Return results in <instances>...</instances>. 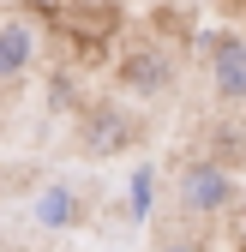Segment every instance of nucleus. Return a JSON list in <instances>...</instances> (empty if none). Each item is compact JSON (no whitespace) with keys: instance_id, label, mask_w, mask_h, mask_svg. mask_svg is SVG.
Instances as JSON below:
<instances>
[{"instance_id":"423d86ee","label":"nucleus","mask_w":246,"mask_h":252,"mask_svg":"<svg viewBox=\"0 0 246 252\" xmlns=\"http://www.w3.org/2000/svg\"><path fill=\"white\" fill-rule=\"evenodd\" d=\"M156 252H198V246H186V240H168V246H156Z\"/></svg>"},{"instance_id":"7ed1b4c3","label":"nucleus","mask_w":246,"mask_h":252,"mask_svg":"<svg viewBox=\"0 0 246 252\" xmlns=\"http://www.w3.org/2000/svg\"><path fill=\"white\" fill-rule=\"evenodd\" d=\"M168 78H174V66H168L162 48H132L126 60H120V84H126L132 96H162Z\"/></svg>"},{"instance_id":"f257e3e1","label":"nucleus","mask_w":246,"mask_h":252,"mask_svg":"<svg viewBox=\"0 0 246 252\" xmlns=\"http://www.w3.org/2000/svg\"><path fill=\"white\" fill-rule=\"evenodd\" d=\"M228 204H234V174L222 162H186V168H180V210L222 216Z\"/></svg>"},{"instance_id":"f03ea898","label":"nucleus","mask_w":246,"mask_h":252,"mask_svg":"<svg viewBox=\"0 0 246 252\" xmlns=\"http://www.w3.org/2000/svg\"><path fill=\"white\" fill-rule=\"evenodd\" d=\"M210 84L222 102H246V36H234V30L210 36Z\"/></svg>"},{"instance_id":"20e7f679","label":"nucleus","mask_w":246,"mask_h":252,"mask_svg":"<svg viewBox=\"0 0 246 252\" xmlns=\"http://www.w3.org/2000/svg\"><path fill=\"white\" fill-rule=\"evenodd\" d=\"M30 54H36V36H30V24H0V84L6 78H18L24 66H30Z\"/></svg>"},{"instance_id":"39448f33","label":"nucleus","mask_w":246,"mask_h":252,"mask_svg":"<svg viewBox=\"0 0 246 252\" xmlns=\"http://www.w3.org/2000/svg\"><path fill=\"white\" fill-rule=\"evenodd\" d=\"M36 222H42V228H72V222H78V192H72V186H42Z\"/></svg>"}]
</instances>
